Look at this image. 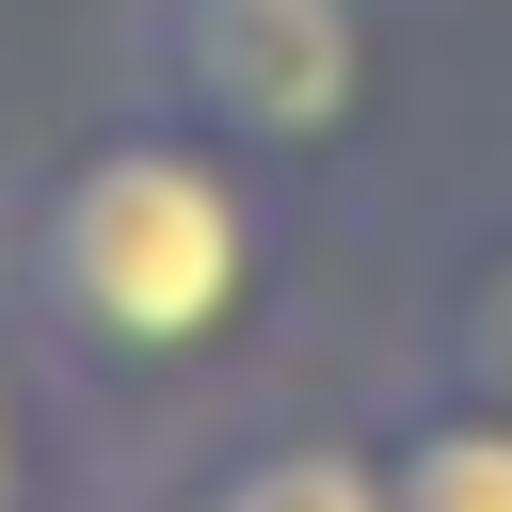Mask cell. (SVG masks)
I'll return each mask as SVG.
<instances>
[{
	"instance_id": "6da1fadb",
	"label": "cell",
	"mask_w": 512,
	"mask_h": 512,
	"mask_svg": "<svg viewBox=\"0 0 512 512\" xmlns=\"http://www.w3.org/2000/svg\"><path fill=\"white\" fill-rule=\"evenodd\" d=\"M304 288V192L224 128L112 96L0 208V304L80 416H208Z\"/></svg>"
},
{
	"instance_id": "7a4b0ae2",
	"label": "cell",
	"mask_w": 512,
	"mask_h": 512,
	"mask_svg": "<svg viewBox=\"0 0 512 512\" xmlns=\"http://www.w3.org/2000/svg\"><path fill=\"white\" fill-rule=\"evenodd\" d=\"M112 64H128V96L224 128V144L272 160L288 192H320V176L384 128L400 16H384V0H128V16H112Z\"/></svg>"
},
{
	"instance_id": "3957f363",
	"label": "cell",
	"mask_w": 512,
	"mask_h": 512,
	"mask_svg": "<svg viewBox=\"0 0 512 512\" xmlns=\"http://www.w3.org/2000/svg\"><path fill=\"white\" fill-rule=\"evenodd\" d=\"M96 512H384V448L336 400H208L160 416V448Z\"/></svg>"
},
{
	"instance_id": "277c9868",
	"label": "cell",
	"mask_w": 512,
	"mask_h": 512,
	"mask_svg": "<svg viewBox=\"0 0 512 512\" xmlns=\"http://www.w3.org/2000/svg\"><path fill=\"white\" fill-rule=\"evenodd\" d=\"M368 448H384V512H512V400L432 352L368 384Z\"/></svg>"
},
{
	"instance_id": "5b68a950",
	"label": "cell",
	"mask_w": 512,
	"mask_h": 512,
	"mask_svg": "<svg viewBox=\"0 0 512 512\" xmlns=\"http://www.w3.org/2000/svg\"><path fill=\"white\" fill-rule=\"evenodd\" d=\"M400 352H432V368H464V384H496L512 400V208L496 224H464V256L432 272V304H416V336Z\"/></svg>"
},
{
	"instance_id": "8992f818",
	"label": "cell",
	"mask_w": 512,
	"mask_h": 512,
	"mask_svg": "<svg viewBox=\"0 0 512 512\" xmlns=\"http://www.w3.org/2000/svg\"><path fill=\"white\" fill-rule=\"evenodd\" d=\"M64 384H48V352L16 336V304H0V512H48L64 496Z\"/></svg>"
}]
</instances>
